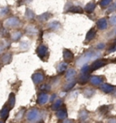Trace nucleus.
<instances>
[{
	"label": "nucleus",
	"instance_id": "obj_21",
	"mask_svg": "<svg viewBox=\"0 0 116 123\" xmlns=\"http://www.w3.org/2000/svg\"><path fill=\"white\" fill-rule=\"evenodd\" d=\"M2 60H3V63L4 64H7L9 62L11 61V55L10 54H6L3 58H2Z\"/></svg>",
	"mask_w": 116,
	"mask_h": 123
},
{
	"label": "nucleus",
	"instance_id": "obj_5",
	"mask_svg": "<svg viewBox=\"0 0 116 123\" xmlns=\"http://www.w3.org/2000/svg\"><path fill=\"white\" fill-rule=\"evenodd\" d=\"M32 79H33V81H34V84H39L41 83L42 81L44 80V75L42 73H34L33 76H32Z\"/></svg>",
	"mask_w": 116,
	"mask_h": 123
},
{
	"label": "nucleus",
	"instance_id": "obj_8",
	"mask_svg": "<svg viewBox=\"0 0 116 123\" xmlns=\"http://www.w3.org/2000/svg\"><path fill=\"white\" fill-rule=\"evenodd\" d=\"M37 54H38V56L40 57H45V55L47 54V49H46V47H44V45H41L40 47H38V49H37Z\"/></svg>",
	"mask_w": 116,
	"mask_h": 123
},
{
	"label": "nucleus",
	"instance_id": "obj_22",
	"mask_svg": "<svg viewBox=\"0 0 116 123\" xmlns=\"http://www.w3.org/2000/svg\"><path fill=\"white\" fill-rule=\"evenodd\" d=\"M7 24H8L10 26H17L18 24V20L17 18H10L8 21H7Z\"/></svg>",
	"mask_w": 116,
	"mask_h": 123
},
{
	"label": "nucleus",
	"instance_id": "obj_13",
	"mask_svg": "<svg viewBox=\"0 0 116 123\" xmlns=\"http://www.w3.org/2000/svg\"><path fill=\"white\" fill-rule=\"evenodd\" d=\"M56 117L58 118L59 119H66L67 117V113H66V110L64 109V110H60L57 111L56 113Z\"/></svg>",
	"mask_w": 116,
	"mask_h": 123
},
{
	"label": "nucleus",
	"instance_id": "obj_16",
	"mask_svg": "<svg viewBox=\"0 0 116 123\" xmlns=\"http://www.w3.org/2000/svg\"><path fill=\"white\" fill-rule=\"evenodd\" d=\"M15 103H16V97H15V95L12 93V94H10V96H9V99H8L9 107H10V108H13L14 106H15Z\"/></svg>",
	"mask_w": 116,
	"mask_h": 123
},
{
	"label": "nucleus",
	"instance_id": "obj_25",
	"mask_svg": "<svg viewBox=\"0 0 116 123\" xmlns=\"http://www.w3.org/2000/svg\"><path fill=\"white\" fill-rule=\"evenodd\" d=\"M112 0H101V3H100V5H101V6H109V4H111L112 3Z\"/></svg>",
	"mask_w": 116,
	"mask_h": 123
},
{
	"label": "nucleus",
	"instance_id": "obj_14",
	"mask_svg": "<svg viewBox=\"0 0 116 123\" xmlns=\"http://www.w3.org/2000/svg\"><path fill=\"white\" fill-rule=\"evenodd\" d=\"M95 37V30L94 28H92L91 30L88 31V33H87V35H86V40L87 41H90V40L94 39Z\"/></svg>",
	"mask_w": 116,
	"mask_h": 123
},
{
	"label": "nucleus",
	"instance_id": "obj_28",
	"mask_svg": "<svg viewBox=\"0 0 116 123\" xmlns=\"http://www.w3.org/2000/svg\"><path fill=\"white\" fill-rule=\"evenodd\" d=\"M59 26H60L59 23H57L56 21H55V22L52 23V24H50V26H51V27H54V28H56V27H58Z\"/></svg>",
	"mask_w": 116,
	"mask_h": 123
},
{
	"label": "nucleus",
	"instance_id": "obj_19",
	"mask_svg": "<svg viewBox=\"0 0 116 123\" xmlns=\"http://www.w3.org/2000/svg\"><path fill=\"white\" fill-rule=\"evenodd\" d=\"M66 68H67V64L65 63V62H63V63L59 64V66H58V68H57V69H58L59 72H64V71H65Z\"/></svg>",
	"mask_w": 116,
	"mask_h": 123
},
{
	"label": "nucleus",
	"instance_id": "obj_7",
	"mask_svg": "<svg viewBox=\"0 0 116 123\" xmlns=\"http://www.w3.org/2000/svg\"><path fill=\"white\" fill-rule=\"evenodd\" d=\"M64 58L66 62H71L73 59V55L68 49H65L64 50Z\"/></svg>",
	"mask_w": 116,
	"mask_h": 123
},
{
	"label": "nucleus",
	"instance_id": "obj_6",
	"mask_svg": "<svg viewBox=\"0 0 116 123\" xmlns=\"http://www.w3.org/2000/svg\"><path fill=\"white\" fill-rule=\"evenodd\" d=\"M48 101V95L45 93H41L37 98V102L40 105H44Z\"/></svg>",
	"mask_w": 116,
	"mask_h": 123
},
{
	"label": "nucleus",
	"instance_id": "obj_17",
	"mask_svg": "<svg viewBox=\"0 0 116 123\" xmlns=\"http://www.w3.org/2000/svg\"><path fill=\"white\" fill-rule=\"evenodd\" d=\"M89 77H88V75L87 74H82L81 75V77L79 78V82L81 84H84L86 83L88 80H89Z\"/></svg>",
	"mask_w": 116,
	"mask_h": 123
},
{
	"label": "nucleus",
	"instance_id": "obj_1",
	"mask_svg": "<svg viewBox=\"0 0 116 123\" xmlns=\"http://www.w3.org/2000/svg\"><path fill=\"white\" fill-rule=\"evenodd\" d=\"M39 116V111L36 109H33L30 110L27 113H26V119L28 121H34L38 118Z\"/></svg>",
	"mask_w": 116,
	"mask_h": 123
},
{
	"label": "nucleus",
	"instance_id": "obj_15",
	"mask_svg": "<svg viewBox=\"0 0 116 123\" xmlns=\"http://www.w3.org/2000/svg\"><path fill=\"white\" fill-rule=\"evenodd\" d=\"M61 106H62V100H61V99H58V100H56L55 102L52 105L51 108L53 110H58L61 108Z\"/></svg>",
	"mask_w": 116,
	"mask_h": 123
},
{
	"label": "nucleus",
	"instance_id": "obj_18",
	"mask_svg": "<svg viewBox=\"0 0 116 123\" xmlns=\"http://www.w3.org/2000/svg\"><path fill=\"white\" fill-rule=\"evenodd\" d=\"M74 75H75V70L74 69H69L67 72H66V74H65V77H66V79L70 80V79H72L74 77Z\"/></svg>",
	"mask_w": 116,
	"mask_h": 123
},
{
	"label": "nucleus",
	"instance_id": "obj_29",
	"mask_svg": "<svg viewBox=\"0 0 116 123\" xmlns=\"http://www.w3.org/2000/svg\"><path fill=\"white\" fill-rule=\"evenodd\" d=\"M110 22H111L112 25H116V16L112 17V18L110 19Z\"/></svg>",
	"mask_w": 116,
	"mask_h": 123
},
{
	"label": "nucleus",
	"instance_id": "obj_3",
	"mask_svg": "<svg viewBox=\"0 0 116 123\" xmlns=\"http://www.w3.org/2000/svg\"><path fill=\"white\" fill-rule=\"evenodd\" d=\"M106 64H107V61H106V60H104V59H98V60H96V61L94 62L93 66L91 67V69L96 70V69H98L100 68L105 66Z\"/></svg>",
	"mask_w": 116,
	"mask_h": 123
},
{
	"label": "nucleus",
	"instance_id": "obj_36",
	"mask_svg": "<svg viewBox=\"0 0 116 123\" xmlns=\"http://www.w3.org/2000/svg\"><path fill=\"white\" fill-rule=\"evenodd\" d=\"M39 123H44V122H39Z\"/></svg>",
	"mask_w": 116,
	"mask_h": 123
},
{
	"label": "nucleus",
	"instance_id": "obj_35",
	"mask_svg": "<svg viewBox=\"0 0 116 123\" xmlns=\"http://www.w3.org/2000/svg\"><path fill=\"white\" fill-rule=\"evenodd\" d=\"M0 123H4V120L3 119H0Z\"/></svg>",
	"mask_w": 116,
	"mask_h": 123
},
{
	"label": "nucleus",
	"instance_id": "obj_33",
	"mask_svg": "<svg viewBox=\"0 0 116 123\" xmlns=\"http://www.w3.org/2000/svg\"><path fill=\"white\" fill-rule=\"evenodd\" d=\"M104 48V44H103V43H100V45H98L97 46V49H102Z\"/></svg>",
	"mask_w": 116,
	"mask_h": 123
},
{
	"label": "nucleus",
	"instance_id": "obj_24",
	"mask_svg": "<svg viewBox=\"0 0 116 123\" xmlns=\"http://www.w3.org/2000/svg\"><path fill=\"white\" fill-rule=\"evenodd\" d=\"M70 11L73 12V13H83V9L80 6H72Z\"/></svg>",
	"mask_w": 116,
	"mask_h": 123
},
{
	"label": "nucleus",
	"instance_id": "obj_30",
	"mask_svg": "<svg viewBox=\"0 0 116 123\" xmlns=\"http://www.w3.org/2000/svg\"><path fill=\"white\" fill-rule=\"evenodd\" d=\"M116 50V46L114 45V46H112V47H111L110 49H108V52L111 53V52H113V51H115Z\"/></svg>",
	"mask_w": 116,
	"mask_h": 123
},
{
	"label": "nucleus",
	"instance_id": "obj_20",
	"mask_svg": "<svg viewBox=\"0 0 116 123\" xmlns=\"http://www.w3.org/2000/svg\"><path fill=\"white\" fill-rule=\"evenodd\" d=\"M87 117H88V112H87L86 110H82V111L80 112V114H79V119H82V120L86 119Z\"/></svg>",
	"mask_w": 116,
	"mask_h": 123
},
{
	"label": "nucleus",
	"instance_id": "obj_26",
	"mask_svg": "<svg viewBox=\"0 0 116 123\" xmlns=\"http://www.w3.org/2000/svg\"><path fill=\"white\" fill-rule=\"evenodd\" d=\"M94 91L93 89L88 88V89H86L85 91H84V95H85L86 97H92L94 95Z\"/></svg>",
	"mask_w": 116,
	"mask_h": 123
},
{
	"label": "nucleus",
	"instance_id": "obj_23",
	"mask_svg": "<svg viewBox=\"0 0 116 123\" xmlns=\"http://www.w3.org/2000/svg\"><path fill=\"white\" fill-rule=\"evenodd\" d=\"M90 70H91V67L88 66V65H86V64L83 67L82 69H81V71H82V74H88Z\"/></svg>",
	"mask_w": 116,
	"mask_h": 123
},
{
	"label": "nucleus",
	"instance_id": "obj_34",
	"mask_svg": "<svg viewBox=\"0 0 116 123\" xmlns=\"http://www.w3.org/2000/svg\"><path fill=\"white\" fill-rule=\"evenodd\" d=\"M108 123H116V119H111Z\"/></svg>",
	"mask_w": 116,
	"mask_h": 123
},
{
	"label": "nucleus",
	"instance_id": "obj_11",
	"mask_svg": "<svg viewBox=\"0 0 116 123\" xmlns=\"http://www.w3.org/2000/svg\"><path fill=\"white\" fill-rule=\"evenodd\" d=\"M91 81V83L93 84V85H94V86H97V85H100V84L102 83V78L101 77H98V76H94V77H92L90 79H89Z\"/></svg>",
	"mask_w": 116,
	"mask_h": 123
},
{
	"label": "nucleus",
	"instance_id": "obj_31",
	"mask_svg": "<svg viewBox=\"0 0 116 123\" xmlns=\"http://www.w3.org/2000/svg\"><path fill=\"white\" fill-rule=\"evenodd\" d=\"M47 14H43L41 17H39V18H43L44 20H46V19H48V18L50 17V16H46Z\"/></svg>",
	"mask_w": 116,
	"mask_h": 123
},
{
	"label": "nucleus",
	"instance_id": "obj_12",
	"mask_svg": "<svg viewBox=\"0 0 116 123\" xmlns=\"http://www.w3.org/2000/svg\"><path fill=\"white\" fill-rule=\"evenodd\" d=\"M95 8V2L94 1H91L88 4L86 5L85 6V10L87 13H92Z\"/></svg>",
	"mask_w": 116,
	"mask_h": 123
},
{
	"label": "nucleus",
	"instance_id": "obj_4",
	"mask_svg": "<svg viewBox=\"0 0 116 123\" xmlns=\"http://www.w3.org/2000/svg\"><path fill=\"white\" fill-rule=\"evenodd\" d=\"M9 111H10V107L8 106H5L2 110H0V118L2 119H7L9 115Z\"/></svg>",
	"mask_w": 116,
	"mask_h": 123
},
{
	"label": "nucleus",
	"instance_id": "obj_2",
	"mask_svg": "<svg viewBox=\"0 0 116 123\" xmlns=\"http://www.w3.org/2000/svg\"><path fill=\"white\" fill-rule=\"evenodd\" d=\"M94 53L92 52H88L87 54H85L84 56H83L79 60L77 61V65L78 66H80V65H85L87 62L89 61V60H91L93 57H94Z\"/></svg>",
	"mask_w": 116,
	"mask_h": 123
},
{
	"label": "nucleus",
	"instance_id": "obj_10",
	"mask_svg": "<svg viewBox=\"0 0 116 123\" xmlns=\"http://www.w3.org/2000/svg\"><path fill=\"white\" fill-rule=\"evenodd\" d=\"M97 26H98L99 29H102V30L105 29V28L107 27V21H106V19H105V18H102V19L98 20Z\"/></svg>",
	"mask_w": 116,
	"mask_h": 123
},
{
	"label": "nucleus",
	"instance_id": "obj_9",
	"mask_svg": "<svg viewBox=\"0 0 116 123\" xmlns=\"http://www.w3.org/2000/svg\"><path fill=\"white\" fill-rule=\"evenodd\" d=\"M100 88L103 90L104 93H111L113 91V87L110 84H103L101 85Z\"/></svg>",
	"mask_w": 116,
	"mask_h": 123
},
{
	"label": "nucleus",
	"instance_id": "obj_27",
	"mask_svg": "<svg viewBox=\"0 0 116 123\" xmlns=\"http://www.w3.org/2000/svg\"><path fill=\"white\" fill-rule=\"evenodd\" d=\"M74 85H75V81L73 80V81H72V82H70V83L65 87V89H66V90H69V89H71V88H73V87H74Z\"/></svg>",
	"mask_w": 116,
	"mask_h": 123
},
{
	"label": "nucleus",
	"instance_id": "obj_32",
	"mask_svg": "<svg viewBox=\"0 0 116 123\" xmlns=\"http://www.w3.org/2000/svg\"><path fill=\"white\" fill-rule=\"evenodd\" d=\"M41 89H42V90H49L50 88H49V86H48V85H44V86L41 87Z\"/></svg>",
	"mask_w": 116,
	"mask_h": 123
}]
</instances>
